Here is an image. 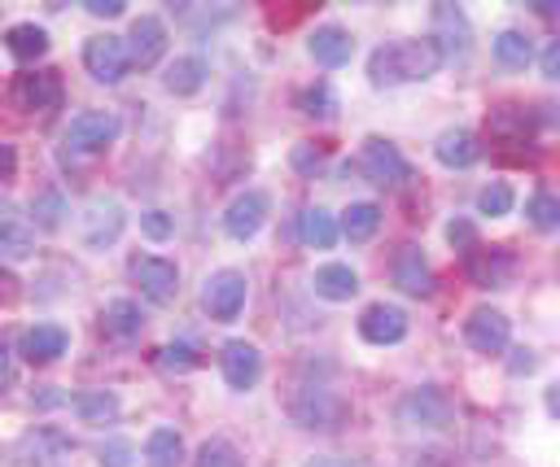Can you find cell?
Returning a JSON list of instances; mask_svg holds the SVG:
<instances>
[{"label":"cell","mask_w":560,"mask_h":467,"mask_svg":"<svg viewBox=\"0 0 560 467\" xmlns=\"http://www.w3.org/2000/svg\"><path fill=\"white\" fill-rule=\"evenodd\" d=\"M32 214H36V223H40V228H58V223H62V214H66V201H62V193H58V188L40 193V197L32 201Z\"/></svg>","instance_id":"cell-37"},{"label":"cell","mask_w":560,"mask_h":467,"mask_svg":"<svg viewBox=\"0 0 560 467\" xmlns=\"http://www.w3.org/2000/svg\"><path fill=\"white\" fill-rule=\"evenodd\" d=\"M127 49H132V62H136L141 71L158 66V58L167 53V27H162V19L141 14V19L132 23V32H127Z\"/></svg>","instance_id":"cell-16"},{"label":"cell","mask_w":560,"mask_h":467,"mask_svg":"<svg viewBox=\"0 0 560 467\" xmlns=\"http://www.w3.org/2000/svg\"><path fill=\"white\" fill-rule=\"evenodd\" d=\"M158 367H167V371H188V367H197V349H193L188 341H175V345H167V349L158 354Z\"/></svg>","instance_id":"cell-38"},{"label":"cell","mask_w":560,"mask_h":467,"mask_svg":"<svg viewBox=\"0 0 560 467\" xmlns=\"http://www.w3.org/2000/svg\"><path fill=\"white\" fill-rule=\"evenodd\" d=\"M477 136L473 132H464V127H451V132H442L438 136V145H434V158L442 162V167H473L477 162Z\"/></svg>","instance_id":"cell-23"},{"label":"cell","mask_w":560,"mask_h":467,"mask_svg":"<svg viewBox=\"0 0 560 467\" xmlns=\"http://www.w3.org/2000/svg\"><path fill=\"white\" fill-rule=\"evenodd\" d=\"M119 127L123 123H119L114 110H80L71 119V127L62 132V145L71 153H97V149H106V145L119 140Z\"/></svg>","instance_id":"cell-2"},{"label":"cell","mask_w":560,"mask_h":467,"mask_svg":"<svg viewBox=\"0 0 560 467\" xmlns=\"http://www.w3.org/2000/svg\"><path fill=\"white\" fill-rule=\"evenodd\" d=\"M525 219H529L538 232H556V228H560V197L534 193V197L525 201Z\"/></svg>","instance_id":"cell-33"},{"label":"cell","mask_w":560,"mask_h":467,"mask_svg":"<svg viewBox=\"0 0 560 467\" xmlns=\"http://www.w3.org/2000/svg\"><path fill=\"white\" fill-rule=\"evenodd\" d=\"M394 284L407 293V297H429L434 293V271L425 262V254L416 245H403L399 258H394Z\"/></svg>","instance_id":"cell-17"},{"label":"cell","mask_w":560,"mask_h":467,"mask_svg":"<svg viewBox=\"0 0 560 467\" xmlns=\"http://www.w3.org/2000/svg\"><path fill=\"white\" fill-rule=\"evenodd\" d=\"M206 75H210V71H206L202 58H175V62L167 66V75H162V88L175 93V97H193V93H202Z\"/></svg>","instance_id":"cell-24"},{"label":"cell","mask_w":560,"mask_h":467,"mask_svg":"<svg viewBox=\"0 0 560 467\" xmlns=\"http://www.w3.org/2000/svg\"><path fill=\"white\" fill-rule=\"evenodd\" d=\"M338 219L329 214V210H320V206H312V210H303V219H299V236H303V245H312V249H333L338 245Z\"/></svg>","instance_id":"cell-25"},{"label":"cell","mask_w":560,"mask_h":467,"mask_svg":"<svg viewBox=\"0 0 560 467\" xmlns=\"http://www.w3.org/2000/svg\"><path fill=\"white\" fill-rule=\"evenodd\" d=\"M101 319H106V328H110L114 336H123V341L141 336V306H136V302H127V297H114V302H106Z\"/></svg>","instance_id":"cell-29"},{"label":"cell","mask_w":560,"mask_h":467,"mask_svg":"<svg viewBox=\"0 0 560 467\" xmlns=\"http://www.w3.org/2000/svg\"><path fill=\"white\" fill-rule=\"evenodd\" d=\"M5 180H14V149L5 145Z\"/></svg>","instance_id":"cell-48"},{"label":"cell","mask_w":560,"mask_h":467,"mask_svg":"<svg viewBox=\"0 0 560 467\" xmlns=\"http://www.w3.org/2000/svg\"><path fill=\"white\" fill-rule=\"evenodd\" d=\"M5 49H10L19 62H36V58L49 53V32L36 27V23H19V27L5 32Z\"/></svg>","instance_id":"cell-27"},{"label":"cell","mask_w":560,"mask_h":467,"mask_svg":"<svg viewBox=\"0 0 560 467\" xmlns=\"http://www.w3.org/2000/svg\"><path fill=\"white\" fill-rule=\"evenodd\" d=\"M145 463L149 467H180L184 463V437L175 428H154L145 437Z\"/></svg>","instance_id":"cell-26"},{"label":"cell","mask_w":560,"mask_h":467,"mask_svg":"<svg viewBox=\"0 0 560 467\" xmlns=\"http://www.w3.org/2000/svg\"><path fill=\"white\" fill-rule=\"evenodd\" d=\"M512 188L503 184V180H495V184H486L482 193H477V214H490V219H499V214H508L512 210Z\"/></svg>","instance_id":"cell-36"},{"label":"cell","mask_w":560,"mask_h":467,"mask_svg":"<svg viewBox=\"0 0 560 467\" xmlns=\"http://www.w3.org/2000/svg\"><path fill=\"white\" fill-rule=\"evenodd\" d=\"M447 241H451L455 249H468V254H473V249H477V228H473L468 219H451V223H447Z\"/></svg>","instance_id":"cell-40"},{"label":"cell","mask_w":560,"mask_h":467,"mask_svg":"<svg viewBox=\"0 0 560 467\" xmlns=\"http://www.w3.org/2000/svg\"><path fill=\"white\" fill-rule=\"evenodd\" d=\"M132 280L141 284V293H145L154 306H167V302H175V288H180V271H175V262H171V258H154V254H145V258H132Z\"/></svg>","instance_id":"cell-9"},{"label":"cell","mask_w":560,"mask_h":467,"mask_svg":"<svg viewBox=\"0 0 560 467\" xmlns=\"http://www.w3.org/2000/svg\"><path fill=\"white\" fill-rule=\"evenodd\" d=\"M123 223H127V214H123V206L114 197H93L80 210V241L88 249H106V245H114L123 236Z\"/></svg>","instance_id":"cell-3"},{"label":"cell","mask_w":560,"mask_h":467,"mask_svg":"<svg viewBox=\"0 0 560 467\" xmlns=\"http://www.w3.org/2000/svg\"><path fill=\"white\" fill-rule=\"evenodd\" d=\"M75 415L80 419H93V423H106V419H114L119 415V397L114 393H106V389H88V393H75Z\"/></svg>","instance_id":"cell-31"},{"label":"cell","mask_w":560,"mask_h":467,"mask_svg":"<svg viewBox=\"0 0 560 467\" xmlns=\"http://www.w3.org/2000/svg\"><path fill=\"white\" fill-rule=\"evenodd\" d=\"M141 232H145L149 241H167V236L175 232V219H171L167 210H145V214H141Z\"/></svg>","instance_id":"cell-39"},{"label":"cell","mask_w":560,"mask_h":467,"mask_svg":"<svg viewBox=\"0 0 560 467\" xmlns=\"http://www.w3.org/2000/svg\"><path fill=\"white\" fill-rule=\"evenodd\" d=\"M529 127H534V119H529L521 106H499V110L490 114V136L503 140V145H521V140L529 136Z\"/></svg>","instance_id":"cell-28"},{"label":"cell","mask_w":560,"mask_h":467,"mask_svg":"<svg viewBox=\"0 0 560 467\" xmlns=\"http://www.w3.org/2000/svg\"><path fill=\"white\" fill-rule=\"evenodd\" d=\"M534 10H538V14H560L556 0H534Z\"/></svg>","instance_id":"cell-47"},{"label":"cell","mask_w":560,"mask_h":467,"mask_svg":"<svg viewBox=\"0 0 560 467\" xmlns=\"http://www.w3.org/2000/svg\"><path fill=\"white\" fill-rule=\"evenodd\" d=\"M495 58H499L503 66H512V71H525L529 58H534V45H529L525 32H499V36H495Z\"/></svg>","instance_id":"cell-30"},{"label":"cell","mask_w":560,"mask_h":467,"mask_svg":"<svg viewBox=\"0 0 560 467\" xmlns=\"http://www.w3.org/2000/svg\"><path fill=\"white\" fill-rule=\"evenodd\" d=\"M512 275V258L499 254V249H473L468 254V280L477 288H503Z\"/></svg>","instance_id":"cell-21"},{"label":"cell","mask_w":560,"mask_h":467,"mask_svg":"<svg viewBox=\"0 0 560 467\" xmlns=\"http://www.w3.org/2000/svg\"><path fill=\"white\" fill-rule=\"evenodd\" d=\"M442 66V53L434 40H390L368 58V79L377 88L394 84H421Z\"/></svg>","instance_id":"cell-1"},{"label":"cell","mask_w":560,"mask_h":467,"mask_svg":"<svg viewBox=\"0 0 560 467\" xmlns=\"http://www.w3.org/2000/svg\"><path fill=\"white\" fill-rule=\"evenodd\" d=\"M464 341H468L473 349H482V354H499V349H508V341H512V323H508V315L482 306V310H473V315L464 319Z\"/></svg>","instance_id":"cell-12"},{"label":"cell","mask_w":560,"mask_h":467,"mask_svg":"<svg viewBox=\"0 0 560 467\" xmlns=\"http://www.w3.org/2000/svg\"><path fill=\"white\" fill-rule=\"evenodd\" d=\"M307 53H312L320 66H346L351 53H355V40H351V32H342V27L329 23V27H316V32H312Z\"/></svg>","instance_id":"cell-19"},{"label":"cell","mask_w":560,"mask_h":467,"mask_svg":"<svg viewBox=\"0 0 560 467\" xmlns=\"http://www.w3.org/2000/svg\"><path fill=\"white\" fill-rule=\"evenodd\" d=\"M299 106H303V114H312V119H333V114H338V97H333L329 84L303 88V93H299Z\"/></svg>","instance_id":"cell-34"},{"label":"cell","mask_w":560,"mask_h":467,"mask_svg":"<svg viewBox=\"0 0 560 467\" xmlns=\"http://www.w3.org/2000/svg\"><path fill=\"white\" fill-rule=\"evenodd\" d=\"M547 410H551V415H560V384H551V389H547Z\"/></svg>","instance_id":"cell-46"},{"label":"cell","mask_w":560,"mask_h":467,"mask_svg":"<svg viewBox=\"0 0 560 467\" xmlns=\"http://www.w3.org/2000/svg\"><path fill=\"white\" fill-rule=\"evenodd\" d=\"M399 419L412 428H442V423H451V402L438 389H412L399 406Z\"/></svg>","instance_id":"cell-15"},{"label":"cell","mask_w":560,"mask_h":467,"mask_svg":"<svg viewBox=\"0 0 560 467\" xmlns=\"http://www.w3.org/2000/svg\"><path fill=\"white\" fill-rule=\"evenodd\" d=\"M294 167L312 171V167H320V153H312V145H299V149H294Z\"/></svg>","instance_id":"cell-45"},{"label":"cell","mask_w":560,"mask_h":467,"mask_svg":"<svg viewBox=\"0 0 560 467\" xmlns=\"http://www.w3.org/2000/svg\"><path fill=\"white\" fill-rule=\"evenodd\" d=\"M538 66H543V75H547V79H560V40H547V45H543Z\"/></svg>","instance_id":"cell-42"},{"label":"cell","mask_w":560,"mask_h":467,"mask_svg":"<svg viewBox=\"0 0 560 467\" xmlns=\"http://www.w3.org/2000/svg\"><path fill=\"white\" fill-rule=\"evenodd\" d=\"M303 467H368L360 458H333V454H320V458H307Z\"/></svg>","instance_id":"cell-44"},{"label":"cell","mask_w":560,"mask_h":467,"mask_svg":"<svg viewBox=\"0 0 560 467\" xmlns=\"http://www.w3.org/2000/svg\"><path fill=\"white\" fill-rule=\"evenodd\" d=\"M193 467H245V458L236 454L232 441L215 437V441H206V445L197 450V463H193Z\"/></svg>","instance_id":"cell-35"},{"label":"cell","mask_w":560,"mask_h":467,"mask_svg":"<svg viewBox=\"0 0 560 467\" xmlns=\"http://www.w3.org/2000/svg\"><path fill=\"white\" fill-rule=\"evenodd\" d=\"M442 53V62H464L473 53V32H468V19L455 10V5H434V36H429Z\"/></svg>","instance_id":"cell-6"},{"label":"cell","mask_w":560,"mask_h":467,"mask_svg":"<svg viewBox=\"0 0 560 467\" xmlns=\"http://www.w3.org/2000/svg\"><path fill=\"white\" fill-rule=\"evenodd\" d=\"M84 66L97 84H119L132 66V49H127L123 36H93L84 45Z\"/></svg>","instance_id":"cell-5"},{"label":"cell","mask_w":560,"mask_h":467,"mask_svg":"<svg viewBox=\"0 0 560 467\" xmlns=\"http://www.w3.org/2000/svg\"><path fill=\"white\" fill-rule=\"evenodd\" d=\"M32 249H36V228L14 206H0V254H5V262H23Z\"/></svg>","instance_id":"cell-18"},{"label":"cell","mask_w":560,"mask_h":467,"mask_svg":"<svg viewBox=\"0 0 560 467\" xmlns=\"http://www.w3.org/2000/svg\"><path fill=\"white\" fill-rule=\"evenodd\" d=\"M267 210H271L267 193L245 188V193L232 197V206L223 210V232H228L232 241H249V236H258V228L267 223Z\"/></svg>","instance_id":"cell-10"},{"label":"cell","mask_w":560,"mask_h":467,"mask_svg":"<svg viewBox=\"0 0 560 467\" xmlns=\"http://www.w3.org/2000/svg\"><path fill=\"white\" fill-rule=\"evenodd\" d=\"M360 167H364V175H368L373 184H381V188H403V184L412 180L407 158H403L390 140H364V158H360Z\"/></svg>","instance_id":"cell-8"},{"label":"cell","mask_w":560,"mask_h":467,"mask_svg":"<svg viewBox=\"0 0 560 467\" xmlns=\"http://www.w3.org/2000/svg\"><path fill=\"white\" fill-rule=\"evenodd\" d=\"M101 463H106V467H132V445H127L123 437H110V441L101 445Z\"/></svg>","instance_id":"cell-41"},{"label":"cell","mask_w":560,"mask_h":467,"mask_svg":"<svg viewBox=\"0 0 560 467\" xmlns=\"http://www.w3.org/2000/svg\"><path fill=\"white\" fill-rule=\"evenodd\" d=\"M360 336H364L368 345H399V341L407 336V315H403L399 306L377 302V306H368V310L360 315Z\"/></svg>","instance_id":"cell-13"},{"label":"cell","mask_w":560,"mask_h":467,"mask_svg":"<svg viewBox=\"0 0 560 467\" xmlns=\"http://www.w3.org/2000/svg\"><path fill=\"white\" fill-rule=\"evenodd\" d=\"M14 101H19V110H58L62 106V79H58V71H27V75H19L14 79Z\"/></svg>","instance_id":"cell-11"},{"label":"cell","mask_w":560,"mask_h":467,"mask_svg":"<svg viewBox=\"0 0 560 467\" xmlns=\"http://www.w3.org/2000/svg\"><path fill=\"white\" fill-rule=\"evenodd\" d=\"M84 10H88L93 19H119L127 5H123V0H84Z\"/></svg>","instance_id":"cell-43"},{"label":"cell","mask_w":560,"mask_h":467,"mask_svg":"<svg viewBox=\"0 0 560 467\" xmlns=\"http://www.w3.org/2000/svg\"><path fill=\"white\" fill-rule=\"evenodd\" d=\"M312 288L325 297V302H351L360 293V275L346 267V262H325L316 275H312Z\"/></svg>","instance_id":"cell-22"},{"label":"cell","mask_w":560,"mask_h":467,"mask_svg":"<svg viewBox=\"0 0 560 467\" xmlns=\"http://www.w3.org/2000/svg\"><path fill=\"white\" fill-rule=\"evenodd\" d=\"M290 415L303 428H338V419L346 415V402L325 384H299V393L290 402Z\"/></svg>","instance_id":"cell-4"},{"label":"cell","mask_w":560,"mask_h":467,"mask_svg":"<svg viewBox=\"0 0 560 467\" xmlns=\"http://www.w3.org/2000/svg\"><path fill=\"white\" fill-rule=\"evenodd\" d=\"M219 367H223V380L232 389H254L263 380V354L249 341H228L219 354Z\"/></svg>","instance_id":"cell-14"},{"label":"cell","mask_w":560,"mask_h":467,"mask_svg":"<svg viewBox=\"0 0 560 467\" xmlns=\"http://www.w3.org/2000/svg\"><path fill=\"white\" fill-rule=\"evenodd\" d=\"M66 349H71V336H66V328H58V323H36V328L23 332V354H27L32 362H53V358H62Z\"/></svg>","instance_id":"cell-20"},{"label":"cell","mask_w":560,"mask_h":467,"mask_svg":"<svg viewBox=\"0 0 560 467\" xmlns=\"http://www.w3.org/2000/svg\"><path fill=\"white\" fill-rule=\"evenodd\" d=\"M377 228H381V210H377L373 201H355V206L342 214V232H346V241H368Z\"/></svg>","instance_id":"cell-32"},{"label":"cell","mask_w":560,"mask_h":467,"mask_svg":"<svg viewBox=\"0 0 560 467\" xmlns=\"http://www.w3.org/2000/svg\"><path fill=\"white\" fill-rule=\"evenodd\" d=\"M245 297H249V284H245V275L232 271V267H228V271H215V275L206 280V293H202L210 319H219V323H232V319L241 315Z\"/></svg>","instance_id":"cell-7"}]
</instances>
